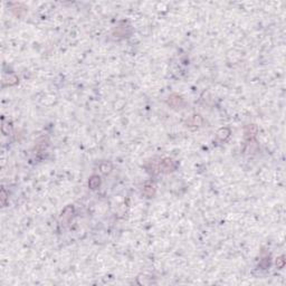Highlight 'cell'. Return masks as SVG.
I'll list each match as a JSON object with an SVG mask.
<instances>
[{"mask_svg":"<svg viewBox=\"0 0 286 286\" xmlns=\"http://www.w3.org/2000/svg\"><path fill=\"white\" fill-rule=\"evenodd\" d=\"M171 164H172V161L171 160H165V161H163L162 162V170L163 171H172V167H171Z\"/></svg>","mask_w":286,"mask_h":286,"instance_id":"cell-2","label":"cell"},{"mask_svg":"<svg viewBox=\"0 0 286 286\" xmlns=\"http://www.w3.org/2000/svg\"><path fill=\"white\" fill-rule=\"evenodd\" d=\"M100 186V178H97V177H92L91 180H90V187L92 188V189H96L97 187Z\"/></svg>","mask_w":286,"mask_h":286,"instance_id":"cell-1","label":"cell"}]
</instances>
